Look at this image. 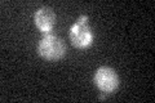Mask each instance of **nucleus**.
Segmentation results:
<instances>
[{
    "label": "nucleus",
    "instance_id": "nucleus-1",
    "mask_svg": "<svg viewBox=\"0 0 155 103\" xmlns=\"http://www.w3.org/2000/svg\"><path fill=\"white\" fill-rule=\"evenodd\" d=\"M70 41L75 48L85 49L92 45L93 41V34H92L89 19L87 16H81L79 19L72 24L69 34Z\"/></svg>",
    "mask_w": 155,
    "mask_h": 103
},
{
    "label": "nucleus",
    "instance_id": "nucleus-4",
    "mask_svg": "<svg viewBox=\"0 0 155 103\" xmlns=\"http://www.w3.org/2000/svg\"><path fill=\"white\" fill-rule=\"evenodd\" d=\"M34 22L41 32L48 34L49 31H52V28L56 23V14L52 8L41 7L34 14Z\"/></svg>",
    "mask_w": 155,
    "mask_h": 103
},
{
    "label": "nucleus",
    "instance_id": "nucleus-2",
    "mask_svg": "<svg viewBox=\"0 0 155 103\" xmlns=\"http://www.w3.org/2000/svg\"><path fill=\"white\" fill-rule=\"evenodd\" d=\"M38 53L47 61H57L66 53L65 41L56 35H47L39 41Z\"/></svg>",
    "mask_w": 155,
    "mask_h": 103
},
{
    "label": "nucleus",
    "instance_id": "nucleus-3",
    "mask_svg": "<svg viewBox=\"0 0 155 103\" xmlns=\"http://www.w3.org/2000/svg\"><path fill=\"white\" fill-rule=\"evenodd\" d=\"M94 85L102 93H113L119 88L120 80L119 76L113 68L107 66H102L96 71L94 77H93Z\"/></svg>",
    "mask_w": 155,
    "mask_h": 103
}]
</instances>
